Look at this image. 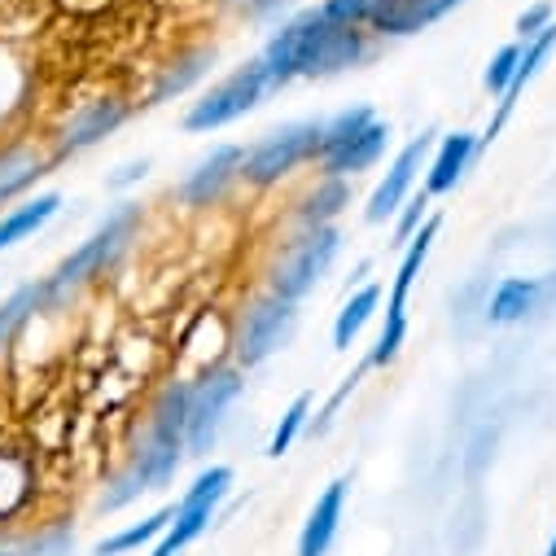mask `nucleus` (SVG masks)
I'll use <instances>...</instances> for the list:
<instances>
[{"label":"nucleus","mask_w":556,"mask_h":556,"mask_svg":"<svg viewBox=\"0 0 556 556\" xmlns=\"http://www.w3.org/2000/svg\"><path fill=\"white\" fill-rule=\"evenodd\" d=\"M211 71H215V49L198 45V49L176 53V62H167V66H163V75H159V84L150 88V101H146V105H163V101H172V97L189 92V88H193L198 79H206Z\"/></svg>","instance_id":"nucleus-20"},{"label":"nucleus","mask_w":556,"mask_h":556,"mask_svg":"<svg viewBox=\"0 0 556 556\" xmlns=\"http://www.w3.org/2000/svg\"><path fill=\"white\" fill-rule=\"evenodd\" d=\"M136 228H141V206H136V202L114 206V211L97 224V232H92L75 254H66V258L45 276V281H40V290H45V307L66 303L71 294H79L84 286H92L97 276H105V271L127 254Z\"/></svg>","instance_id":"nucleus-3"},{"label":"nucleus","mask_w":556,"mask_h":556,"mask_svg":"<svg viewBox=\"0 0 556 556\" xmlns=\"http://www.w3.org/2000/svg\"><path fill=\"white\" fill-rule=\"evenodd\" d=\"M377 53V40L364 27H342L333 18H325L320 5L290 14L281 27H276L258 53L271 92L286 88L294 79H329L342 71L364 66Z\"/></svg>","instance_id":"nucleus-2"},{"label":"nucleus","mask_w":556,"mask_h":556,"mask_svg":"<svg viewBox=\"0 0 556 556\" xmlns=\"http://www.w3.org/2000/svg\"><path fill=\"white\" fill-rule=\"evenodd\" d=\"M58 211H62V193H40V198H27L23 206H10L5 215H0V250L36 237Z\"/></svg>","instance_id":"nucleus-22"},{"label":"nucleus","mask_w":556,"mask_h":556,"mask_svg":"<svg viewBox=\"0 0 556 556\" xmlns=\"http://www.w3.org/2000/svg\"><path fill=\"white\" fill-rule=\"evenodd\" d=\"M36 312H49V307H45V290H40V281L14 290L5 303H0V351H5V346L36 320Z\"/></svg>","instance_id":"nucleus-26"},{"label":"nucleus","mask_w":556,"mask_h":556,"mask_svg":"<svg viewBox=\"0 0 556 556\" xmlns=\"http://www.w3.org/2000/svg\"><path fill=\"white\" fill-rule=\"evenodd\" d=\"M31 500V465L18 452H0V517L18 513Z\"/></svg>","instance_id":"nucleus-28"},{"label":"nucleus","mask_w":556,"mask_h":556,"mask_svg":"<svg viewBox=\"0 0 556 556\" xmlns=\"http://www.w3.org/2000/svg\"><path fill=\"white\" fill-rule=\"evenodd\" d=\"M556 18H552V5H547V0H534V5L530 10H521L517 14V23H513V31H517V40L526 45V40H534L539 31H547Z\"/></svg>","instance_id":"nucleus-35"},{"label":"nucleus","mask_w":556,"mask_h":556,"mask_svg":"<svg viewBox=\"0 0 556 556\" xmlns=\"http://www.w3.org/2000/svg\"><path fill=\"white\" fill-rule=\"evenodd\" d=\"M228 5H232L245 23H271V18H281L286 10H294L299 0H228Z\"/></svg>","instance_id":"nucleus-34"},{"label":"nucleus","mask_w":556,"mask_h":556,"mask_svg":"<svg viewBox=\"0 0 556 556\" xmlns=\"http://www.w3.org/2000/svg\"><path fill=\"white\" fill-rule=\"evenodd\" d=\"M294 333H299V303H286V299L258 290L232 316V364L250 372V368L267 364L281 346H290Z\"/></svg>","instance_id":"nucleus-8"},{"label":"nucleus","mask_w":556,"mask_h":556,"mask_svg":"<svg viewBox=\"0 0 556 556\" xmlns=\"http://www.w3.org/2000/svg\"><path fill=\"white\" fill-rule=\"evenodd\" d=\"M552 49H556V23L547 27V31H539L534 40H526L521 45V62H517V75H513V84L504 88V97L495 101V118L486 123V131L478 136V154L482 150H491L495 146V136L508 127V118H513V110H517V101H521V92L534 84V75L543 71V62L552 58Z\"/></svg>","instance_id":"nucleus-15"},{"label":"nucleus","mask_w":556,"mask_h":556,"mask_svg":"<svg viewBox=\"0 0 556 556\" xmlns=\"http://www.w3.org/2000/svg\"><path fill=\"white\" fill-rule=\"evenodd\" d=\"M241 159L245 146H215L185 172V180L176 185V202L185 211H215L241 185Z\"/></svg>","instance_id":"nucleus-12"},{"label":"nucleus","mask_w":556,"mask_h":556,"mask_svg":"<svg viewBox=\"0 0 556 556\" xmlns=\"http://www.w3.org/2000/svg\"><path fill=\"white\" fill-rule=\"evenodd\" d=\"M320 154V123L312 118H299V123H286L267 131L263 141H254L241 159V185L254 189V193H267L276 185H286L294 172L312 167Z\"/></svg>","instance_id":"nucleus-6"},{"label":"nucleus","mask_w":556,"mask_h":556,"mask_svg":"<svg viewBox=\"0 0 556 556\" xmlns=\"http://www.w3.org/2000/svg\"><path fill=\"white\" fill-rule=\"evenodd\" d=\"M232 482H237V473H232L228 465H211V469H202V473L193 478V486L176 500L172 526H167L163 539L154 543V556H185V547L198 543V539L215 526L224 500L232 495Z\"/></svg>","instance_id":"nucleus-10"},{"label":"nucleus","mask_w":556,"mask_h":556,"mask_svg":"<svg viewBox=\"0 0 556 556\" xmlns=\"http://www.w3.org/2000/svg\"><path fill=\"white\" fill-rule=\"evenodd\" d=\"M539 299H543L539 276H508L486 299V325H521L539 307Z\"/></svg>","instance_id":"nucleus-21"},{"label":"nucleus","mask_w":556,"mask_h":556,"mask_svg":"<svg viewBox=\"0 0 556 556\" xmlns=\"http://www.w3.org/2000/svg\"><path fill=\"white\" fill-rule=\"evenodd\" d=\"M320 10H325V18H333L342 27H364L368 31V18L377 10V0H320Z\"/></svg>","instance_id":"nucleus-33"},{"label":"nucleus","mask_w":556,"mask_h":556,"mask_svg":"<svg viewBox=\"0 0 556 556\" xmlns=\"http://www.w3.org/2000/svg\"><path fill=\"white\" fill-rule=\"evenodd\" d=\"M131 105L123 97H92L84 101L66 123H62V136H58V159L62 154H79V150H92L97 141H105L110 131H118L127 123Z\"/></svg>","instance_id":"nucleus-13"},{"label":"nucleus","mask_w":556,"mask_h":556,"mask_svg":"<svg viewBox=\"0 0 556 556\" xmlns=\"http://www.w3.org/2000/svg\"><path fill=\"white\" fill-rule=\"evenodd\" d=\"M377 307H381V286L377 281H368V286H359L355 294H346V303H342V312H338V320H333V351H351L355 346V338L368 329V320L377 316Z\"/></svg>","instance_id":"nucleus-24"},{"label":"nucleus","mask_w":556,"mask_h":556,"mask_svg":"<svg viewBox=\"0 0 556 556\" xmlns=\"http://www.w3.org/2000/svg\"><path fill=\"white\" fill-rule=\"evenodd\" d=\"M517 62H521V40H513V45H504L495 58H491V66L482 71V84H486V92L500 101L504 97V88L513 84V75H517Z\"/></svg>","instance_id":"nucleus-32"},{"label":"nucleus","mask_w":556,"mask_h":556,"mask_svg":"<svg viewBox=\"0 0 556 556\" xmlns=\"http://www.w3.org/2000/svg\"><path fill=\"white\" fill-rule=\"evenodd\" d=\"M430 202H434V198L421 189V193H412V198L399 206V215H394V228H390V245H399V250H403V245L416 237V228H421V224L434 215V211H430Z\"/></svg>","instance_id":"nucleus-31"},{"label":"nucleus","mask_w":556,"mask_h":556,"mask_svg":"<svg viewBox=\"0 0 556 556\" xmlns=\"http://www.w3.org/2000/svg\"><path fill=\"white\" fill-rule=\"evenodd\" d=\"M146 172H150L146 159H141V163H127V167H118V172L105 180V189H127V185H136V180H146Z\"/></svg>","instance_id":"nucleus-36"},{"label":"nucleus","mask_w":556,"mask_h":556,"mask_svg":"<svg viewBox=\"0 0 556 556\" xmlns=\"http://www.w3.org/2000/svg\"><path fill=\"white\" fill-rule=\"evenodd\" d=\"M0 556H18V552L14 547H0Z\"/></svg>","instance_id":"nucleus-38"},{"label":"nucleus","mask_w":556,"mask_h":556,"mask_svg":"<svg viewBox=\"0 0 556 556\" xmlns=\"http://www.w3.org/2000/svg\"><path fill=\"white\" fill-rule=\"evenodd\" d=\"M342 254V232L329 224V228H307V232H294L281 254L267 263V276H263V290L286 299V303H303L333 267V258Z\"/></svg>","instance_id":"nucleus-4"},{"label":"nucleus","mask_w":556,"mask_h":556,"mask_svg":"<svg viewBox=\"0 0 556 556\" xmlns=\"http://www.w3.org/2000/svg\"><path fill=\"white\" fill-rule=\"evenodd\" d=\"M172 513H176V504H167V508L150 513L146 521H136V526L114 530L110 539H101V543H97V556H127V552L146 547V543H159V539H163V530L172 526Z\"/></svg>","instance_id":"nucleus-25"},{"label":"nucleus","mask_w":556,"mask_h":556,"mask_svg":"<svg viewBox=\"0 0 556 556\" xmlns=\"http://www.w3.org/2000/svg\"><path fill=\"white\" fill-rule=\"evenodd\" d=\"M271 84H267V71L258 58L241 62L237 71H228L219 84H211L189 110H185V131L189 136H211L237 118H245L250 110H258L267 101Z\"/></svg>","instance_id":"nucleus-9"},{"label":"nucleus","mask_w":556,"mask_h":556,"mask_svg":"<svg viewBox=\"0 0 556 556\" xmlns=\"http://www.w3.org/2000/svg\"><path fill=\"white\" fill-rule=\"evenodd\" d=\"M368 372H372V368H368V364H359L351 377H342V386L329 394V403H325V407L312 416V421H307V434H312V439H325V434L333 430V421H338V407H342V403H346V399L359 390V381H364Z\"/></svg>","instance_id":"nucleus-30"},{"label":"nucleus","mask_w":556,"mask_h":556,"mask_svg":"<svg viewBox=\"0 0 556 556\" xmlns=\"http://www.w3.org/2000/svg\"><path fill=\"white\" fill-rule=\"evenodd\" d=\"M245 394V368L215 364L189 381V426H185V456L206 460L219 447V434L228 426L232 403Z\"/></svg>","instance_id":"nucleus-5"},{"label":"nucleus","mask_w":556,"mask_h":556,"mask_svg":"<svg viewBox=\"0 0 556 556\" xmlns=\"http://www.w3.org/2000/svg\"><path fill=\"white\" fill-rule=\"evenodd\" d=\"M312 403H316V394L312 390H303L286 412H281V426L271 430V439H267V456L271 460H281L303 434H307V421H312Z\"/></svg>","instance_id":"nucleus-27"},{"label":"nucleus","mask_w":556,"mask_h":556,"mask_svg":"<svg viewBox=\"0 0 556 556\" xmlns=\"http://www.w3.org/2000/svg\"><path fill=\"white\" fill-rule=\"evenodd\" d=\"M351 206V180H333V176H316L290 206V224L299 232L307 228H329L342 211Z\"/></svg>","instance_id":"nucleus-18"},{"label":"nucleus","mask_w":556,"mask_h":556,"mask_svg":"<svg viewBox=\"0 0 556 556\" xmlns=\"http://www.w3.org/2000/svg\"><path fill=\"white\" fill-rule=\"evenodd\" d=\"M368 271H372V263H368V258H364V263H359V267H355V271H351V281H346V294H355V290H359V286H364V276H368Z\"/></svg>","instance_id":"nucleus-37"},{"label":"nucleus","mask_w":556,"mask_h":556,"mask_svg":"<svg viewBox=\"0 0 556 556\" xmlns=\"http://www.w3.org/2000/svg\"><path fill=\"white\" fill-rule=\"evenodd\" d=\"M439 228L443 219L430 215L421 228H416V237L403 245V258H399V271H394V286H390V299H386V320H381V333L372 342V351L364 355L368 368H390L403 346H407V299H412V286H416V276H421L434 241H439Z\"/></svg>","instance_id":"nucleus-7"},{"label":"nucleus","mask_w":556,"mask_h":556,"mask_svg":"<svg viewBox=\"0 0 556 556\" xmlns=\"http://www.w3.org/2000/svg\"><path fill=\"white\" fill-rule=\"evenodd\" d=\"M434 146H439V131H434V127H426L421 136H412V141L390 159V167H386L381 185L368 193V206H364V219H368V224H386V219H394V215H399V206L416 193V180L426 176V163H430Z\"/></svg>","instance_id":"nucleus-11"},{"label":"nucleus","mask_w":556,"mask_h":556,"mask_svg":"<svg viewBox=\"0 0 556 556\" xmlns=\"http://www.w3.org/2000/svg\"><path fill=\"white\" fill-rule=\"evenodd\" d=\"M372 118H377L372 105H346V110H338L333 118H325V123H320V154H329L333 146L351 141V136H355L359 127H368ZM320 154H316V159H320Z\"/></svg>","instance_id":"nucleus-29"},{"label":"nucleus","mask_w":556,"mask_h":556,"mask_svg":"<svg viewBox=\"0 0 556 556\" xmlns=\"http://www.w3.org/2000/svg\"><path fill=\"white\" fill-rule=\"evenodd\" d=\"M390 150V123L386 118H372L368 127H359L351 141L333 146L329 154L316 159V172L320 176H333V180H355L364 172H372Z\"/></svg>","instance_id":"nucleus-14"},{"label":"nucleus","mask_w":556,"mask_h":556,"mask_svg":"<svg viewBox=\"0 0 556 556\" xmlns=\"http://www.w3.org/2000/svg\"><path fill=\"white\" fill-rule=\"evenodd\" d=\"M185 426H189V381L185 377H167L141 416V434H136L123 469L105 482L97 508L101 513H118L131 500H141L150 491H167L180 473L185 456Z\"/></svg>","instance_id":"nucleus-1"},{"label":"nucleus","mask_w":556,"mask_h":556,"mask_svg":"<svg viewBox=\"0 0 556 556\" xmlns=\"http://www.w3.org/2000/svg\"><path fill=\"white\" fill-rule=\"evenodd\" d=\"M426 27H430V18H426L421 0H377V10L368 18L372 40H403V36H416Z\"/></svg>","instance_id":"nucleus-23"},{"label":"nucleus","mask_w":556,"mask_h":556,"mask_svg":"<svg viewBox=\"0 0 556 556\" xmlns=\"http://www.w3.org/2000/svg\"><path fill=\"white\" fill-rule=\"evenodd\" d=\"M346 495H351V478H333L316 495V504H312V513H307V521L299 530V556H329V547H333V539L342 530Z\"/></svg>","instance_id":"nucleus-17"},{"label":"nucleus","mask_w":556,"mask_h":556,"mask_svg":"<svg viewBox=\"0 0 556 556\" xmlns=\"http://www.w3.org/2000/svg\"><path fill=\"white\" fill-rule=\"evenodd\" d=\"M53 163H58V154H45L40 146H14V150L0 154V206L18 193H27L40 176H49Z\"/></svg>","instance_id":"nucleus-19"},{"label":"nucleus","mask_w":556,"mask_h":556,"mask_svg":"<svg viewBox=\"0 0 556 556\" xmlns=\"http://www.w3.org/2000/svg\"><path fill=\"white\" fill-rule=\"evenodd\" d=\"M473 163H478V136L473 131H447V136H439V146H434V154L426 163L421 189L430 198H447L465 180V172Z\"/></svg>","instance_id":"nucleus-16"}]
</instances>
